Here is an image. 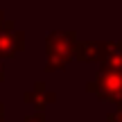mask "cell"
I'll return each instance as SVG.
<instances>
[{"mask_svg":"<svg viewBox=\"0 0 122 122\" xmlns=\"http://www.w3.org/2000/svg\"><path fill=\"white\" fill-rule=\"evenodd\" d=\"M102 50H104V41H79L77 50H75V59L77 61H100Z\"/></svg>","mask_w":122,"mask_h":122,"instance_id":"8992f818","label":"cell"},{"mask_svg":"<svg viewBox=\"0 0 122 122\" xmlns=\"http://www.w3.org/2000/svg\"><path fill=\"white\" fill-rule=\"evenodd\" d=\"M0 122H5V104L0 102Z\"/></svg>","mask_w":122,"mask_h":122,"instance_id":"30bf717a","label":"cell"},{"mask_svg":"<svg viewBox=\"0 0 122 122\" xmlns=\"http://www.w3.org/2000/svg\"><path fill=\"white\" fill-rule=\"evenodd\" d=\"M23 122H48V120H45V115H43V111H36L34 115H27V118L23 120Z\"/></svg>","mask_w":122,"mask_h":122,"instance_id":"ba28073f","label":"cell"},{"mask_svg":"<svg viewBox=\"0 0 122 122\" xmlns=\"http://www.w3.org/2000/svg\"><path fill=\"white\" fill-rule=\"evenodd\" d=\"M100 70H122V41H104Z\"/></svg>","mask_w":122,"mask_h":122,"instance_id":"3957f363","label":"cell"},{"mask_svg":"<svg viewBox=\"0 0 122 122\" xmlns=\"http://www.w3.org/2000/svg\"><path fill=\"white\" fill-rule=\"evenodd\" d=\"M86 91L122 109V70H100L97 77L86 84Z\"/></svg>","mask_w":122,"mask_h":122,"instance_id":"7a4b0ae2","label":"cell"},{"mask_svg":"<svg viewBox=\"0 0 122 122\" xmlns=\"http://www.w3.org/2000/svg\"><path fill=\"white\" fill-rule=\"evenodd\" d=\"M5 79V70H2V63H0V81Z\"/></svg>","mask_w":122,"mask_h":122,"instance_id":"8fae6325","label":"cell"},{"mask_svg":"<svg viewBox=\"0 0 122 122\" xmlns=\"http://www.w3.org/2000/svg\"><path fill=\"white\" fill-rule=\"evenodd\" d=\"M77 43H79L77 34H75L72 30L50 32L48 39H45V52H48L45 70H61V68H66V63L75 57Z\"/></svg>","mask_w":122,"mask_h":122,"instance_id":"6da1fadb","label":"cell"},{"mask_svg":"<svg viewBox=\"0 0 122 122\" xmlns=\"http://www.w3.org/2000/svg\"><path fill=\"white\" fill-rule=\"evenodd\" d=\"M106 120H109V122H122V109H115V111H111V113L106 115Z\"/></svg>","mask_w":122,"mask_h":122,"instance_id":"9c48e42d","label":"cell"},{"mask_svg":"<svg viewBox=\"0 0 122 122\" xmlns=\"http://www.w3.org/2000/svg\"><path fill=\"white\" fill-rule=\"evenodd\" d=\"M25 50V34L20 30L0 34V57H14Z\"/></svg>","mask_w":122,"mask_h":122,"instance_id":"277c9868","label":"cell"},{"mask_svg":"<svg viewBox=\"0 0 122 122\" xmlns=\"http://www.w3.org/2000/svg\"><path fill=\"white\" fill-rule=\"evenodd\" d=\"M14 30H16V23L5 18V11L0 9V34H2V32H14Z\"/></svg>","mask_w":122,"mask_h":122,"instance_id":"52a82bcc","label":"cell"},{"mask_svg":"<svg viewBox=\"0 0 122 122\" xmlns=\"http://www.w3.org/2000/svg\"><path fill=\"white\" fill-rule=\"evenodd\" d=\"M23 100H25V102H32L39 111H43L45 106H50L52 102H57V93L48 91L45 81H36L34 84V91H27L25 95H23Z\"/></svg>","mask_w":122,"mask_h":122,"instance_id":"5b68a950","label":"cell"}]
</instances>
